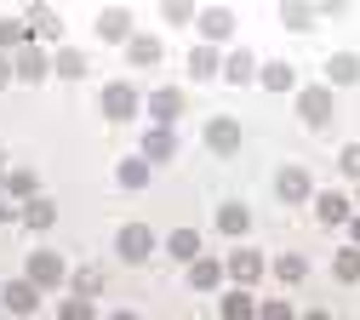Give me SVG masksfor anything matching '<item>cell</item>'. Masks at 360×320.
<instances>
[{"mask_svg": "<svg viewBox=\"0 0 360 320\" xmlns=\"http://www.w3.org/2000/svg\"><path fill=\"white\" fill-rule=\"evenodd\" d=\"M98 109H103V120H131V115H138L143 109V98H138V86H131V80H109L103 91H98Z\"/></svg>", "mask_w": 360, "mask_h": 320, "instance_id": "obj_1", "label": "cell"}, {"mask_svg": "<svg viewBox=\"0 0 360 320\" xmlns=\"http://www.w3.org/2000/svg\"><path fill=\"white\" fill-rule=\"evenodd\" d=\"M23 281H29L34 292H58V286L69 281V263H63L58 252H29V269H23Z\"/></svg>", "mask_w": 360, "mask_h": 320, "instance_id": "obj_2", "label": "cell"}, {"mask_svg": "<svg viewBox=\"0 0 360 320\" xmlns=\"http://www.w3.org/2000/svg\"><path fill=\"white\" fill-rule=\"evenodd\" d=\"M297 115H303V126H309V132H326V126H332V115H338L332 86H303V91H297Z\"/></svg>", "mask_w": 360, "mask_h": 320, "instance_id": "obj_3", "label": "cell"}, {"mask_svg": "<svg viewBox=\"0 0 360 320\" xmlns=\"http://www.w3.org/2000/svg\"><path fill=\"white\" fill-rule=\"evenodd\" d=\"M143 109H149V120L155 126H177V120H184V109H189V98H184V86H155L149 91V98H143Z\"/></svg>", "mask_w": 360, "mask_h": 320, "instance_id": "obj_4", "label": "cell"}, {"mask_svg": "<svg viewBox=\"0 0 360 320\" xmlns=\"http://www.w3.org/2000/svg\"><path fill=\"white\" fill-rule=\"evenodd\" d=\"M155 246H160V241H155V229H149V223H126L120 235H115V252H120L126 263H149Z\"/></svg>", "mask_w": 360, "mask_h": 320, "instance_id": "obj_5", "label": "cell"}, {"mask_svg": "<svg viewBox=\"0 0 360 320\" xmlns=\"http://www.w3.org/2000/svg\"><path fill=\"white\" fill-rule=\"evenodd\" d=\"M46 75H52V58L40 52L34 40H29V46H18V52H12V80H23V86H40Z\"/></svg>", "mask_w": 360, "mask_h": 320, "instance_id": "obj_6", "label": "cell"}, {"mask_svg": "<svg viewBox=\"0 0 360 320\" xmlns=\"http://www.w3.org/2000/svg\"><path fill=\"white\" fill-rule=\"evenodd\" d=\"M223 274H229V281L240 286V292H252L257 281H263V252H229V257H223Z\"/></svg>", "mask_w": 360, "mask_h": 320, "instance_id": "obj_7", "label": "cell"}, {"mask_svg": "<svg viewBox=\"0 0 360 320\" xmlns=\"http://www.w3.org/2000/svg\"><path fill=\"white\" fill-rule=\"evenodd\" d=\"M206 149L212 155H240V120L235 115H212L206 120Z\"/></svg>", "mask_w": 360, "mask_h": 320, "instance_id": "obj_8", "label": "cell"}, {"mask_svg": "<svg viewBox=\"0 0 360 320\" xmlns=\"http://www.w3.org/2000/svg\"><path fill=\"white\" fill-rule=\"evenodd\" d=\"M275 195H281L286 206H303V200H314V177H309L303 166H281V177H275Z\"/></svg>", "mask_w": 360, "mask_h": 320, "instance_id": "obj_9", "label": "cell"}, {"mask_svg": "<svg viewBox=\"0 0 360 320\" xmlns=\"http://www.w3.org/2000/svg\"><path fill=\"white\" fill-rule=\"evenodd\" d=\"M314 217H321L326 229H343V223L354 217V200L338 195V189H321V195H314Z\"/></svg>", "mask_w": 360, "mask_h": 320, "instance_id": "obj_10", "label": "cell"}, {"mask_svg": "<svg viewBox=\"0 0 360 320\" xmlns=\"http://www.w3.org/2000/svg\"><path fill=\"white\" fill-rule=\"evenodd\" d=\"M23 23H29V40H63V12L58 6H29Z\"/></svg>", "mask_w": 360, "mask_h": 320, "instance_id": "obj_11", "label": "cell"}, {"mask_svg": "<svg viewBox=\"0 0 360 320\" xmlns=\"http://www.w3.org/2000/svg\"><path fill=\"white\" fill-rule=\"evenodd\" d=\"M195 23H200L206 46H217V40H229V34H235V12H229V6H200Z\"/></svg>", "mask_w": 360, "mask_h": 320, "instance_id": "obj_12", "label": "cell"}, {"mask_svg": "<svg viewBox=\"0 0 360 320\" xmlns=\"http://www.w3.org/2000/svg\"><path fill=\"white\" fill-rule=\"evenodd\" d=\"M34 195H40L34 166H6V200H12V206H29Z\"/></svg>", "mask_w": 360, "mask_h": 320, "instance_id": "obj_13", "label": "cell"}, {"mask_svg": "<svg viewBox=\"0 0 360 320\" xmlns=\"http://www.w3.org/2000/svg\"><path fill=\"white\" fill-rule=\"evenodd\" d=\"M143 160H149V166H160V160H177V132H166V126H149V137H143Z\"/></svg>", "mask_w": 360, "mask_h": 320, "instance_id": "obj_14", "label": "cell"}, {"mask_svg": "<svg viewBox=\"0 0 360 320\" xmlns=\"http://www.w3.org/2000/svg\"><path fill=\"white\" fill-rule=\"evenodd\" d=\"M126 58H131V69H155V63L166 58V46H160L155 34H131V40H126Z\"/></svg>", "mask_w": 360, "mask_h": 320, "instance_id": "obj_15", "label": "cell"}, {"mask_svg": "<svg viewBox=\"0 0 360 320\" xmlns=\"http://www.w3.org/2000/svg\"><path fill=\"white\" fill-rule=\"evenodd\" d=\"M0 303H6L12 314H34V309H40V292H34L29 281H6V286H0Z\"/></svg>", "mask_w": 360, "mask_h": 320, "instance_id": "obj_16", "label": "cell"}, {"mask_svg": "<svg viewBox=\"0 0 360 320\" xmlns=\"http://www.w3.org/2000/svg\"><path fill=\"white\" fill-rule=\"evenodd\" d=\"M18 223H23V229H34V235H46V229L58 223V206H52L46 195H34V200H29L23 212H18Z\"/></svg>", "mask_w": 360, "mask_h": 320, "instance_id": "obj_17", "label": "cell"}, {"mask_svg": "<svg viewBox=\"0 0 360 320\" xmlns=\"http://www.w3.org/2000/svg\"><path fill=\"white\" fill-rule=\"evenodd\" d=\"M98 40H131V12L126 6H103L98 12Z\"/></svg>", "mask_w": 360, "mask_h": 320, "instance_id": "obj_18", "label": "cell"}, {"mask_svg": "<svg viewBox=\"0 0 360 320\" xmlns=\"http://www.w3.org/2000/svg\"><path fill=\"white\" fill-rule=\"evenodd\" d=\"M189 286H195V292H217V286H223V263L200 252V257L189 263Z\"/></svg>", "mask_w": 360, "mask_h": 320, "instance_id": "obj_19", "label": "cell"}, {"mask_svg": "<svg viewBox=\"0 0 360 320\" xmlns=\"http://www.w3.org/2000/svg\"><path fill=\"white\" fill-rule=\"evenodd\" d=\"M360 80V58L354 52H332L326 58V86H354Z\"/></svg>", "mask_w": 360, "mask_h": 320, "instance_id": "obj_20", "label": "cell"}, {"mask_svg": "<svg viewBox=\"0 0 360 320\" xmlns=\"http://www.w3.org/2000/svg\"><path fill=\"white\" fill-rule=\"evenodd\" d=\"M269 269H275V281H281V286H297V281H309V257H303V252H281Z\"/></svg>", "mask_w": 360, "mask_h": 320, "instance_id": "obj_21", "label": "cell"}, {"mask_svg": "<svg viewBox=\"0 0 360 320\" xmlns=\"http://www.w3.org/2000/svg\"><path fill=\"white\" fill-rule=\"evenodd\" d=\"M223 80H229V86H252L257 80V58L252 52H229V58H223Z\"/></svg>", "mask_w": 360, "mask_h": 320, "instance_id": "obj_22", "label": "cell"}, {"mask_svg": "<svg viewBox=\"0 0 360 320\" xmlns=\"http://www.w3.org/2000/svg\"><path fill=\"white\" fill-rule=\"evenodd\" d=\"M166 252H172L177 263H195V257H200V229H172V235H166Z\"/></svg>", "mask_w": 360, "mask_h": 320, "instance_id": "obj_23", "label": "cell"}, {"mask_svg": "<svg viewBox=\"0 0 360 320\" xmlns=\"http://www.w3.org/2000/svg\"><path fill=\"white\" fill-rule=\"evenodd\" d=\"M217 229H223V235H229V241H240L246 229H252V212H246L240 200H229V206H217Z\"/></svg>", "mask_w": 360, "mask_h": 320, "instance_id": "obj_24", "label": "cell"}, {"mask_svg": "<svg viewBox=\"0 0 360 320\" xmlns=\"http://www.w3.org/2000/svg\"><path fill=\"white\" fill-rule=\"evenodd\" d=\"M257 80H263V91H297V69L292 63H263Z\"/></svg>", "mask_w": 360, "mask_h": 320, "instance_id": "obj_25", "label": "cell"}, {"mask_svg": "<svg viewBox=\"0 0 360 320\" xmlns=\"http://www.w3.org/2000/svg\"><path fill=\"white\" fill-rule=\"evenodd\" d=\"M189 75H195V80H217V75H223L217 46H195V52H189Z\"/></svg>", "mask_w": 360, "mask_h": 320, "instance_id": "obj_26", "label": "cell"}, {"mask_svg": "<svg viewBox=\"0 0 360 320\" xmlns=\"http://www.w3.org/2000/svg\"><path fill=\"white\" fill-rule=\"evenodd\" d=\"M86 69H92V63H86V52H75V46H58V58H52V75H58V80H80Z\"/></svg>", "mask_w": 360, "mask_h": 320, "instance_id": "obj_27", "label": "cell"}, {"mask_svg": "<svg viewBox=\"0 0 360 320\" xmlns=\"http://www.w3.org/2000/svg\"><path fill=\"white\" fill-rule=\"evenodd\" d=\"M115 183H120V189H149V160L138 155V160H120L115 166Z\"/></svg>", "mask_w": 360, "mask_h": 320, "instance_id": "obj_28", "label": "cell"}, {"mask_svg": "<svg viewBox=\"0 0 360 320\" xmlns=\"http://www.w3.org/2000/svg\"><path fill=\"white\" fill-rule=\"evenodd\" d=\"M69 286H75V297H98V292H103V269H98V263L75 269V274H69Z\"/></svg>", "mask_w": 360, "mask_h": 320, "instance_id": "obj_29", "label": "cell"}, {"mask_svg": "<svg viewBox=\"0 0 360 320\" xmlns=\"http://www.w3.org/2000/svg\"><path fill=\"white\" fill-rule=\"evenodd\" d=\"M18 46H29V23L23 18H0V52H18Z\"/></svg>", "mask_w": 360, "mask_h": 320, "instance_id": "obj_30", "label": "cell"}, {"mask_svg": "<svg viewBox=\"0 0 360 320\" xmlns=\"http://www.w3.org/2000/svg\"><path fill=\"white\" fill-rule=\"evenodd\" d=\"M314 18H321V12L303 6V0H286V6H281V23H286V29H297V34H303V29H314Z\"/></svg>", "mask_w": 360, "mask_h": 320, "instance_id": "obj_31", "label": "cell"}, {"mask_svg": "<svg viewBox=\"0 0 360 320\" xmlns=\"http://www.w3.org/2000/svg\"><path fill=\"white\" fill-rule=\"evenodd\" d=\"M332 274H338L343 286H354V281H360V246H343V252L332 257Z\"/></svg>", "mask_w": 360, "mask_h": 320, "instance_id": "obj_32", "label": "cell"}, {"mask_svg": "<svg viewBox=\"0 0 360 320\" xmlns=\"http://www.w3.org/2000/svg\"><path fill=\"white\" fill-rule=\"evenodd\" d=\"M223 320H257V303H252V292H229V297H223Z\"/></svg>", "mask_w": 360, "mask_h": 320, "instance_id": "obj_33", "label": "cell"}, {"mask_svg": "<svg viewBox=\"0 0 360 320\" xmlns=\"http://www.w3.org/2000/svg\"><path fill=\"white\" fill-rule=\"evenodd\" d=\"M58 320H98V303L92 297H63L58 303Z\"/></svg>", "mask_w": 360, "mask_h": 320, "instance_id": "obj_34", "label": "cell"}, {"mask_svg": "<svg viewBox=\"0 0 360 320\" xmlns=\"http://www.w3.org/2000/svg\"><path fill=\"white\" fill-rule=\"evenodd\" d=\"M257 320H297V314L286 297H269V303H257Z\"/></svg>", "mask_w": 360, "mask_h": 320, "instance_id": "obj_35", "label": "cell"}, {"mask_svg": "<svg viewBox=\"0 0 360 320\" xmlns=\"http://www.w3.org/2000/svg\"><path fill=\"white\" fill-rule=\"evenodd\" d=\"M160 18H166V23H195V6H189V0H166Z\"/></svg>", "mask_w": 360, "mask_h": 320, "instance_id": "obj_36", "label": "cell"}, {"mask_svg": "<svg viewBox=\"0 0 360 320\" xmlns=\"http://www.w3.org/2000/svg\"><path fill=\"white\" fill-rule=\"evenodd\" d=\"M338 166H343V177H354V183H360V143H343Z\"/></svg>", "mask_w": 360, "mask_h": 320, "instance_id": "obj_37", "label": "cell"}, {"mask_svg": "<svg viewBox=\"0 0 360 320\" xmlns=\"http://www.w3.org/2000/svg\"><path fill=\"white\" fill-rule=\"evenodd\" d=\"M6 86H12V58L0 52V91H6Z\"/></svg>", "mask_w": 360, "mask_h": 320, "instance_id": "obj_38", "label": "cell"}, {"mask_svg": "<svg viewBox=\"0 0 360 320\" xmlns=\"http://www.w3.org/2000/svg\"><path fill=\"white\" fill-rule=\"evenodd\" d=\"M18 212H23V206H12V200H0V223H18Z\"/></svg>", "mask_w": 360, "mask_h": 320, "instance_id": "obj_39", "label": "cell"}, {"mask_svg": "<svg viewBox=\"0 0 360 320\" xmlns=\"http://www.w3.org/2000/svg\"><path fill=\"white\" fill-rule=\"evenodd\" d=\"M349 235H354V246H360V212H354V217H349Z\"/></svg>", "mask_w": 360, "mask_h": 320, "instance_id": "obj_40", "label": "cell"}, {"mask_svg": "<svg viewBox=\"0 0 360 320\" xmlns=\"http://www.w3.org/2000/svg\"><path fill=\"white\" fill-rule=\"evenodd\" d=\"M303 320H332V314H326V309H309V314H303Z\"/></svg>", "mask_w": 360, "mask_h": 320, "instance_id": "obj_41", "label": "cell"}, {"mask_svg": "<svg viewBox=\"0 0 360 320\" xmlns=\"http://www.w3.org/2000/svg\"><path fill=\"white\" fill-rule=\"evenodd\" d=\"M109 320H138V314H131V309H120V314H109Z\"/></svg>", "mask_w": 360, "mask_h": 320, "instance_id": "obj_42", "label": "cell"}, {"mask_svg": "<svg viewBox=\"0 0 360 320\" xmlns=\"http://www.w3.org/2000/svg\"><path fill=\"white\" fill-rule=\"evenodd\" d=\"M0 189H6V166H0Z\"/></svg>", "mask_w": 360, "mask_h": 320, "instance_id": "obj_43", "label": "cell"}, {"mask_svg": "<svg viewBox=\"0 0 360 320\" xmlns=\"http://www.w3.org/2000/svg\"><path fill=\"white\" fill-rule=\"evenodd\" d=\"M354 212H360V195H354Z\"/></svg>", "mask_w": 360, "mask_h": 320, "instance_id": "obj_44", "label": "cell"}]
</instances>
